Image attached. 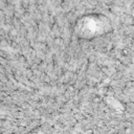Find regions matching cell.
<instances>
[{"instance_id": "cell-1", "label": "cell", "mask_w": 134, "mask_h": 134, "mask_svg": "<svg viewBox=\"0 0 134 134\" xmlns=\"http://www.w3.org/2000/svg\"><path fill=\"white\" fill-rule=\"evenodd\" d=\"M110 28L109 20L103 15H86L82 17L76 25L75 31L83 39H92L105 35Z\"/></svg>"}]
</instances>
